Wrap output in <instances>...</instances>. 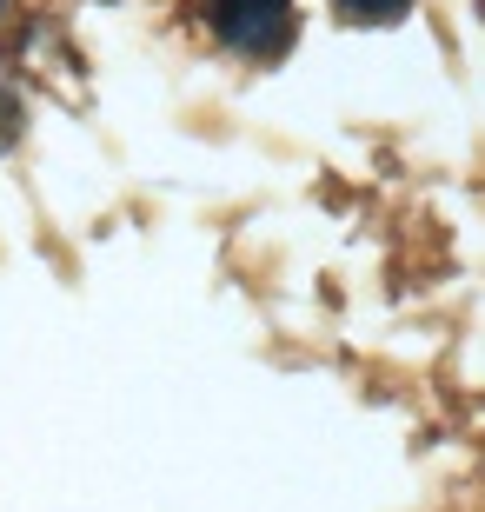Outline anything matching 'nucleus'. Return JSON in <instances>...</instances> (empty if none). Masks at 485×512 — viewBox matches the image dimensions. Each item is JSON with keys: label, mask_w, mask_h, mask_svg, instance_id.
I'll list each match as a JSON object with an SVG mask.
<instances>
[{"label": "nucleus", "mask_w": 485, "mask_h": 512, "mask_svg": "<svg viewBox=\"0 0 485 512\" xmlns=\"http://www.w3.org/2000/svg\"><path fill=\"white\" fill-rule=\"evenodd\" d=\"M213 27L240 54H280L293 27V0H213Z\"/></svg>", "instance_id": "nucleus-1"}, {"label": "nucleus", "mask_w": 485, "mask_h": 512, "mask_svg": "<svg viewBox=\"0 0 485 512\" xmlns=\"http://www.w3.org/2000/svg\"><path fill=\"white\" fill-rule=\"evenodd\" d=\"M346 14H359V20H392V14H406L412 0H339Z\"/></svg>", "instance_id": "nucleus-2"}]
</instances>
